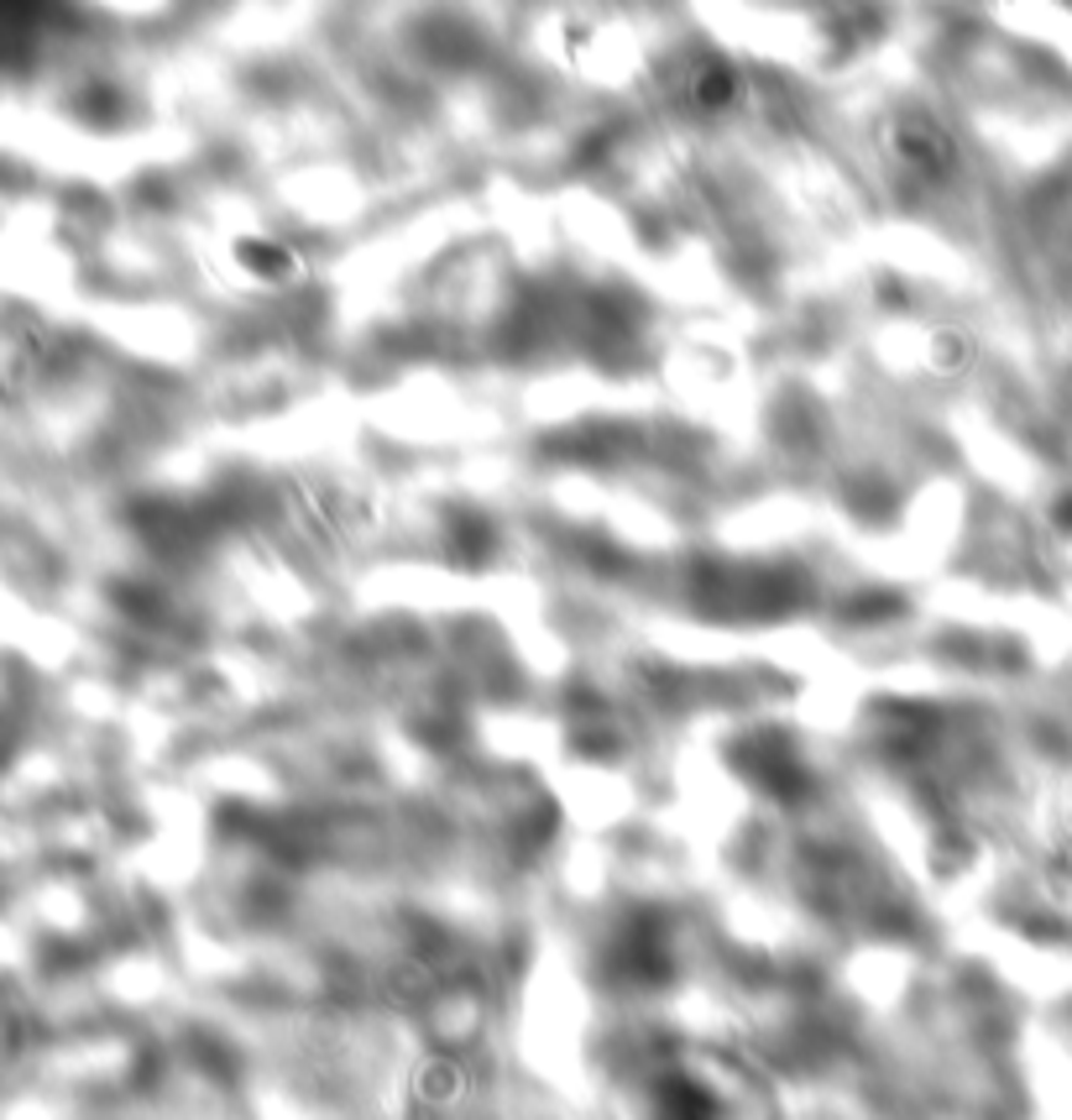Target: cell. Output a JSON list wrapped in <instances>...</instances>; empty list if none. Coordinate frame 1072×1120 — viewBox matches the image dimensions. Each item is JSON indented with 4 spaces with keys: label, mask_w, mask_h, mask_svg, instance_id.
I'll return each mask as SVG.
<instances>
[{
    "label": "cell",
    "mask_w": 1072,
    "mask_h": 1120,
    "mask_svg": "<svg viewBox=\"0 0 1072 1120\" xmlns=\"http://www.w3.org/2000/svg\"><path fill=\"white\" fill-rule=\"evenodd\" d=\"M241 263H246V272H257L262 283H289V278H293V252H289V246L246 241V246H241Z\"/></svg>",
    "instance_id": "6da1fadb"
}]
</instances>
